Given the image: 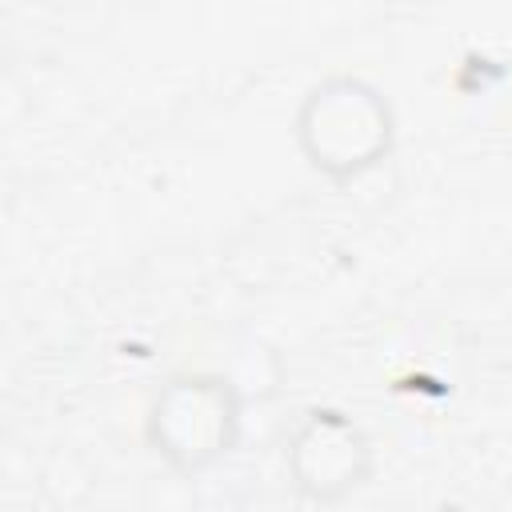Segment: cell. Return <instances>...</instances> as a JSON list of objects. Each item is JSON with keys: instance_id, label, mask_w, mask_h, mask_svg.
I'll return each instance as SVG.
<instances>
[{"instance_id": "obj_1", "label": "cell", "mask_w": 512, "mask_h": 512, "mask_svg": "<svg viewBox=\"0 0 512 512\" xmlns=\"http://www.w3.org/2000/svg\"><path fill=\"white\" fill-rule=\"evenodd\" d=\"M400 140L396 104L380 84L356 72L312 80L292 112V144L308 172L328 184H356L376 172Z\"/></svg>"}, {"instance_id": "obj_2", "label": "cell", "mask_w": 512, "mask_h": 512, "mask_svg": "<svg viewBox=\"0 0 512 512\" xmlns=\"http://www.w3.org/2000/svg\"><path fill=\"white\" fill-rule=\"evenodd\" d=\"M244 416L248 396L228 372L184 368L152 392L144 408V444L172 476L196 480L240 448Z\"/></svg>"}, {"instance_id": "obj_3", "label": "cell", "mask_w": 512, "mask_h": 512, "mask_svg": "<svg viewBox=\"0 0 512 512\" xmlns=\"http://www.w3.org/2000/svg\"><path fill=\"white\" fill-rule=\"evenodd\" d=\"M284 476L300 500L336 508L376 476V440L352 412L308 404L284 436Z\"/></svg>"}]
</instances>
